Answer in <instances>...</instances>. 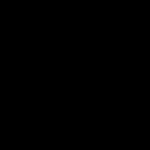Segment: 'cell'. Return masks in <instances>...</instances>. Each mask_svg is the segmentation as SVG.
Listing matches in <instances>:
<instances>
[]
</instances>
